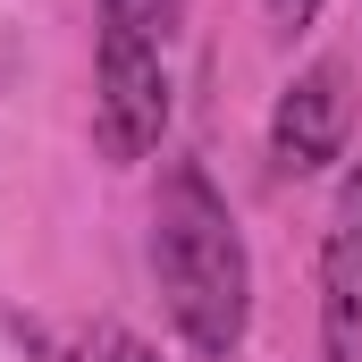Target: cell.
<instances>
[{
  "label": "cell",
  "instance_id": "6da1fadb",
  "mask_svg": "<svg viewBox=\"0 0 362 362\" xmlns=\"http://www.w3.org/2000/svg\"><path fill=\"white\" fill-rule=\"evenodd\" d=\"M152 278H160V303H169V320H177L194 362L245 354V337H253V253H245V228H236L228 194L211 185L202 160H169L160 169Z\"/></svg>",
  "mask_w": 362,
  "mask_h": 362
},
{
  "label": "cell",
  "instance_id": "7a4b0ae2",
  "mask_svg": "<svg viewBox=\"0 0 362 362\" xmlns=\"http://www.w3.org/2000/svg\"><path fill=\"white\" fill-rule=\"evenodd\" d=\"M160 135H169V51L101 25V42H93V152L110 169H135L160 152Z\"/></svg>",
  "mask_w": 362,
  "mask_h": 362
},
{
  "label": "cell",
  "instance_id": "3957f363",
  "mask_svg": "<svg viewBox=\"0 0 362 362\" xmlns=\"http://www.w3.org/2000/svg\"><path fill=\"white\" fill-rule=\"evenodd\" d=\"M354 135V68L337 51H320L312 68H295L270 110V169L278 177H320L329 160H346Z\"/></svg>",
  "mask_w": 362,
  "mask_h": 362
},
{
  "label": "cell",
  "instance_id": "277c9868",
  "mask_svg": "<svg viewBox=\"0 0 362 362\" xmlns=\"http://www.w3.org/2000/svg\"><path fill=\"white\" fill-rule=\"evenodd\" d=\"M320 362H362V160L337 177L320 236Z\"/></svg>",
  "mask_w": 362,
  "mask_h": 362
},
{
  "label": "cell",
  "instance_id": "5b68a950",
  "mask_svg": "<svg viewBox=\"0 0 362 362\" xmlns=\"http://www.w3.org/2000/svg\"><path fill=\"white\" fill-rule=\"evenodd\" d=\"M101 25L169 51V42H177V25H185V0H101Z\"/></svg>",
  "mask_w": 362,
  "mask_h": 362
},
{
  "label": "cell",
  "instance_id": "8992f818",
  "mask_svg": "<svg viewBox=\"0 0 362 362\" xmlns=\"http://www.w3.org/2000/svg\"><path fill=\"white\" fill-rule=\"evenodd\" d=\"M68 362H160L152 337H135V329H118V320H93L68 337Z\"/></svg>",
  "mask_w": 362,
  "mask_h": 362
},
{
  "label": "cell",
  "instance_id": "52a82bcc",
  "mask_svg": "<svg viewBox=\"0 0 362 362\" xmlns=\"http://www.w3.org/2000/svg\"><path fill=\"white\" fill-rule=\"evenodd\" d=\"M262 8H270V34H286V42L312 34V17H320V0H262Z\"/></svg>",
  "mask_w": 362,
  "mask_h": 362
}]
</instances>
